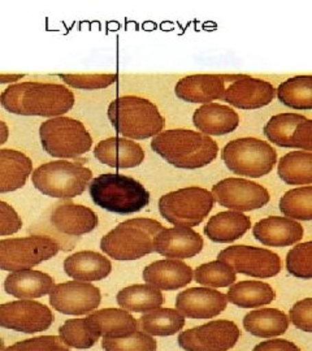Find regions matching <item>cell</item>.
Here are the masks:
<instances>
[{"label": "cell", "instance_id": "obj_1", "mask_svg": "<svg viewBox=\"0 0 312 351\" xmlns=\"http://www.w3.org/2000/svg\"><path fill=\"white\" fill-rule=\"evenodd\" d=\"M0 104L21 116L60 117L75 106V94L59 84L21 82L10 85L0 95Z\"/></svg>", "mask_w": 312, "mask_h": 351}, {"label": "cell", "instance_id": "obj_2", "mask_svg": "<svg viewBox=\"0 0 312 351\" xmlns=\"http://www.w3.org/2000/svg\"><path fill=\"white\" fill-rule=\"evenodd\" d=\"M151 149L165 162L181 169H200L213 163L219 146L211 137L189 129H171L151 141Z\"/></svg>", "mask_w": 312, "mask_h": 351}, {"label": "cell", "instance_id": "obj_3", "mask_svg": "<svg viewBox=\"0 0 312 351\" xmlns=\"http://www.w3.org/2000/svg\"><path fill=\"white\" fill-rule=\"evenodd\" d=\"M93 202L100 208L117 215L139 213L150 203V193L133 177L103 173L88 184Z\"/></svg>", "mask_w": 312, "mask_h": 351}, {"label": "cell", "instance_id": "obj_4", "mask_svg": "<svg viewBox=\"0 0 312 351\" xmlns=\"http://www.w3.org/2000/svg\"><path fill=\"white\" fill-rule=\"evenodd\" d=\"M107 114L115 130L132 141L154 138L165 125V119L152 101L134 95L111 101Z\"/></svg>", "mask_w": 312, "mask_h": 351}, {"label": "cell", "instance_id": "obj_5", "mask_svg": "<svg viewBox=\"0 0 312 351\" xmlns=\"http://www.w3.org/2000/svg\"><path fill=\"white\" fill-rule=\"evenodd\" d=\"M164 230L154 219H129L100 241V249L115 261H137L155 252L154 239Z\"/></svg>", "mask_w": 312, "mask_h": 351}, {"label": "cell", "instance_id": "obj_6", "mask_svg": "<svg viewBox=\"0 0 312 351\" xmlns=\"http://www.w3.org/2000/svg\"><path fill=\"white\" fill-rule=\"evenodd\" d=\"M93 180V172L81 163L56 160L42 164L32 173L34 188L43 195L72 199L81 195Z\"/></svg>", "mask_w": 312, "mask_h": 351}, {"label": "cell", "instance_id": "obj_7", "mask_svg": "<svg viewBox=\"0 0 312 351\" xmlns=\"http://www.w3.org/2000/svg\"><path fill=\"white\" fill-rule=\"evenodd\" d=\"M39 138L43 150L58 159H75L86 154L93 138L84 123L67 117H53L39 126Z\"/></svg>", "mask_w": 312, "mask_h": 351}, {"label": "cell", "instance_id": "obj_8", "mask_svg": "<svg viewBox=\"0 0 312 351\" xmlns=\"http://www.w3.org/2000/svg\"><path fill=\"white\" fill-rule=\"evenodd\" d=\"M221 158L226 168L235 175L261 178L272 172L277 152L265 141L245 137L226 143L221 150Z\"/></svg>", "mask_w": 312, "mask_h": 351}, {"label": "cell", "instance_id": "obj_9", "mask_svg": "<svg viewBox=\"0 0 312 351\" xmlns=\"http://www.w3.org/2000/svg\"><path fill=\"white\" fill-rule=\"evenodd\" d=\"M215 199L207 189L190 186L178 189L159 199V213L163 219L176 226L193 228L213 211Z\"/></svg>", "mask_w": 312, "mask_h": 351}, {"label": "cell", "instance_id": "obj_10", "mask_svg": "<svg viewBox=\"0 0 312 351\" xmlns=\"http://www.w3.org/2000/svg\"><path fill=\"white\" fill-rule=\"evenodd\" d=\"M60 250L55 239L46 236L0 241V269L19 272L50 261Z\"/></svg>", "mask_w": 312, "mask_h": 351}, {"label": "cell", "instance_id": "obj_11", "mask_svg": "<svg viewBox=\"0 0 312 351\" xmlns=\"http://www.w3.org/2000/svg\"><path fill=\"white\" fill-rule=\"evenodd\" d=\"M211 193L219 206L242 213L263 208L271 198L268 190L261 184L239 177L219 181L213 185Z\"/></svg>", "mask_w": 312, "mask_h": 351}, {"label": "cell", "instance_id": "obj_12", "mask_svg": "<svg viewBox=\"0 0 312 351\" xmlns=\"http://www.w3.org/2000/svg\"><path fill=\"white\" fill-rule=\"evenodd\" d=\"M219 261L229 264L236 274L255 278H269L281 272V258L274 251L236 245L219 252Z\"/></svg>", "mask_w": 312, "mask_h": 351}, {"label": "cell", "instance_id": "obj_13", "mask_svg": "<svg viewBox=\"0 0 312 351\" xmlns=\"http://www.w3.org/2000/svg\"><path fill=\"white\" fill-rule=\"evenodd\" d=\"M241 330L230 320H213L180 333L178 345L185 351H228L236 346Z\"/></svg>", "mask_w": 312, "mask_h": 351}, {"label": "cell", "instance_id": "obj_14", "mask_svg": "<svg viewBox=\"0 0 312 351\" xmlns=\"http://www.w3.org/2000/svg\"><path fill=\"white\" fill-rule=\"evenodd\" d=\"M55 320L50 308L43 303L30 300L0 304V326L23 333L47 330Z\"/></svg>", "mask_w": 312, "mask_h": 351}, {"label": "cell", "instance_id": "obj_15", "mask_svg": "<svg viewBox=\"0 0 312 351\" xmlns=\"http://www.w3.org/2000/svg\"><path fill=\"white\" fill-rule=\"evenodd\" d=\"M99 289L88 282L68 281L56 285L50 293L51 306L65 315H85L100 304Z\"/></svg>", "mask_w": 312, "mask_h": 351}, {"label": "cell", "instance_id": "obj_16", "mask_svg": "<svg viewBox=\"0 0 312 351\" xmlns=\"http://www.w3.org/2000/svg\"><path fill=\"white\" fill-rule=\"evenodd\" d=\"M275 95L271 82L245 75L225 88L221 101L239 110H258L268 106Z\"/></svg>", "mask_w": 312, "mask_h": 351}, {"label": "cell", "instance_id": "obj_17", "mask_svg": "<svg viewBox=\"0 0 312 351\" xmlns=\"http://www.w3.org/2000/svg\"><path fill=\"white\" fill-rule=\"evenodd\" d=\"M228 306L226 295L210 288H191L176 298V310L189 319H213Z\"/></svg>", "mask_w": 312, "mask_h": 351}, {"label": "cell", "instance_id": "obj_18", "mask_svg": "<svg viewBox=\"0 0 312 351\" xmlns=\"http://www.w3.org/2000/svg\"><path fill=\"white\" fill-rule=\"evenodd\" d=\"M203 245L200 233L185 226L164 229L154 239V247L158 254L177 261L194 258L203 250Z\"/></svg>", "mask_w": 312, "mask_h": 351}, {"label": "cell", "instance_id": "obj_19", "mask_svg": "<svg viewBox=\"0 0 312 351\" xmlns=\"http://www.w3.org/2000/svg\"><path fill=\"white\" fill-rule=\"evenodd\" d=\"M256 241L269 247H287L303 239L304 229L298 221L285 216H269L252 226Z\"/></svg>", "mask_w": 312, "mask_h": 351}, {"label": "cell", "instance_id": "obj_20", "mask_svg": "<svg viewBox=\"0 0 312 351\" xmlns=\"http://www.w3.org/2000/svg\"><path fill=\"white\" fill-rule=\"evenodd\" d=\"M51 224L60 233L80 237L98 226V216L91 208L75 203H59L51 213Z\"/></svg>", "mask_w": 312, "mask_h": 351}, {"label": "cell", "instance_id": "obj_21", "mask_svg": "<svg viewBox=\"0 0 312 351\" xmlns=\"http://www.w3.org/2000/svg\"><path fill=\"white\" fill-rule=\"evenodd\" d=\"M225 84L224 75H187L176 84L175 93L181 101L208 104L223 98Z\"/></svg>", "mask_w": 312, "mask_h": 351}, {"label": "cell", "instance_id": "obj_22", "mask_svg": "<svg viewBox=\"0 0 312 351\" xmlns=\"http://www.w3.org/2000/svg\"><path fill=\"white\" fill-rule=\"evenodd\" d=\"M94 156L111 168L126 169L141 165L145 160V151L132 139L111 137L95 146Z\"/></svg>", "mask_w": 312, "mask_h": 351}, {"label": "cell", "instance_id": "obj_23", "mask_svg": "<svg viewBox=\"0 0 312 351\" xmlns=\"http://www.w3.org/2000/svg\"><path fill=\"white\" fill-rule=\"evenodd\" d=\"M194 278V272L182 261H156L143 269V280L159 290H177L185 288Z\"/></svg>", "mask_w": 312, "mask_h": 351}, {"label": "cell", "instance_id": "obj_24", "mask_svg": "<svg viewBox=\"0 0 312 351\" xmlns=\"http://www.w3.org/2000/svg\"><path fill=\"white\" fill-rule=\"evenodd\" d=\"M194 126L206 136H225L239 125L238 113L229 106L219 103L203 104L193 114Z\"/></svg>", "mask_w": 312, "mask_h": 351}, {"label": "cell", "instance_id": "obj_25", "mask_svg": "<svg viewBox=\"0 0 312 351\" xmlns=\"http://www.w3.org/2000/svg\"><path fill=\"white\" fill-rule=\"evenodd\" d=\"M55 280L40 271L25 269L10 274L4 281V290L19 300H34L50 294Z\"/></svg>", "mask_w": 312, "mask_h": 351}, {"label": "cell", "instance_id": "obj_26", "mask_svg": "<svg viewBox=\"0 0 312 351\" xmlns=\"http://www.w3.org/2000/svg\"><path fill=\"white\" fill-rule=\"evenodd\" d=\"M65 274L75 281H100L112 271L110 259L95 251H81L68 256L64 262Z\"/></svg>", "mask_w": 312, "mask_h": 351}, {"label": "cell", "instance_id": "obj_27", "mask_svg": "<svg viewBox=\"0 0 312 351\" xmlns=\"http://www.w3.org/2000/svg\"><path fill=\"white\" fill-rule=\"evenodd\" d=\"M32 171L33 162L24 152L0 149V193L24 188Z\"/></svg>", "mask_w": 312, "mask_h": 351}, {"label": "cell", "instance_id": "obj_28", "mask_svg": "<svg viewBox=\"0 0 312 351\" xmlns=\"http://www.w3.org/2000/svg\"><path fill=\"white\" fill-rule=\"evenodd\" d=\"M251 226L245 213L224 211L213 216L204 226V234L216 243H230L243 237Z\"/></svg>", "mask_w": 312, "mask_h": 351}, {"label": "cell", "instance_id": "obj_29", "mask_svg": "<svg viewBox=\"0 0 312 351\" xmlns=\"http://www.w3.org/2000/svg\"><path fill=\"white\" fill-rule=\"evenodd\" d=\"M289 317L281 310H254L243 317V326L250 335L259 339H272L284 335L289 328Z\"/></svg>", "mask_w": 312, "mask_h": 351}, {"label": "cell", "instance_id": "obj_30", "mask_svg": "<svg viewBox=\"0 0 312 351\" xmlns=\"http://www.w3.org/2000/svg\"><path fill=\"white\" fill-rule=\"evenodd\" d=\"M275 290L269 284L255 280L233 284L226 293L228 302L241 308H256L267 306L275 301Z\"/></svg>", "mask_w": 312, "mask_h": 351}, {"label": "cell", "instance_id": "obj_31", "mask_svg": "<svg viewBox=\"0 0 312 351\" xmlns=\"http://www.w3.org/2000/svg\"><path fill=\"white\" fill-rule=\"evenodd\" d=\"M103 337L124 339L137 332V320L125 310L106 308L88 315Z\"/></svg>", "mask_w": 312, "mask_h": 351}, {"label": "cell", "instance_id": "obj_32", "mask_svg": "<svg viewBox=\"0 0 312 351\" xmlns=\"http://www.w3.org/2000/svg\"><path fill=\"white\" fill-rule=\"evenodd\" d=\"M164 302L162 291L149 284H138L123 289L117 293L119 306L130 313H150L160 308Z\"/></svg>", "mask_w": 312, "mask_h": 351}, {"label": "cell", "instance_id": "obj_33", "mask_svg": "<svg viewBox=\"0 0 312 351\" xmlns=\"http://www.w3.org/2000/svg\"><path fill=\"white\" fill-rule=\"evenodd\" d=\"M277 175L287 185L312 184V152L291 151L284 155L278 165Z\"/></svg>", "mask_w": 312, "mask_h": 351}, {"label": "cell", "instance_id": "obj_34", "mask_svg": "<svg viewBox=\"0 0 312 351\" xmlns=\"http://www.w3.org/2000/svg\"><path fill=\"white\" fill-rule=\"evenodd\" d=\"M185 326V316L172 308H156L142 315L139 326L149 336H173Z\"/></svg>", "mask_w": 312, "mask_h": 351}, {"label": "cell", "instance_id": "obj_35", "mask_svg": "<svg viewBox=\"0 0 312 351\" xmlns=\"http://www.w3.org/2000/svg\"><path fill=\"white\" fill-rule=\"evenodd\" d=\"M277 98L293 110H312V75L287 78L277 90Z\"/></svg>", "mask_w": 312, "mask_h": 351}, {"label": "cell", "instance_id": "obj_36", "mask_svg": "<svg viewBox=\"0 0 312 351\" xmlns=\"http://www.w3.org/2000/svg\"><path fill=\"white\" fill-rule=\"evenodd\" d=\"M59 335L67 346L75 349H90L101 336L98 328L88 317L67 320L60 326Z\"/></svg>", "mask_w": 312, "mask_h": 351}, {"label": "cell", "instance_id": "obj_37", "mask_svg": "<svg viewBox=\"0 0 312 351\" xmlns=\"http://www.w3.org/2000/svg\"><path fill=\"white\" fill-rule=\"evenodd\" d=\"M304 120L307 119L300 113H278L267 121L263 132L271 143L278 147L291 149V136L296 128Z\"/></svg>", "mask_w": 312, "mask_h": 351}, {"label": "cell", "instance_id": "obj_38", "mask_svg": "<svg viewBox=\"0 0 312 351\" xmlns=\"http://www.w3.org/2000/svg\"><path fill=\"white\" fill-rule=\"evenodd\" d=\"M278 207L285 217L296 221H310L312 220V186L289 190L281 197Z\"/></svg>", "mask_w": 312, "mask_h": 351}, {"label": "cell", "instance_id": "obj_39", "mask_svg": "<svg viewBox=\"0 0 312 351\" xmlns=\"http://www.w3.org/2000/svg\"><path fill=\"white\" fill-rule=\"evenodd\" d=\"M237 274L221 261H213L200 265L194 272V280L207 288H228L236 282Z\"/></svg>", "mask_w": 312, "mask_h": 351}, {"label": "cell", "instance_id": "obj_40", "mask_svg": "<svg viewBox=\"0 0 312 351\" xmlns=\"http://www.w3.org/2000/svg\"><path fill=\"white\" fill-rule=\"evenodd\" d=\"M287 269L291 276L311 280L312 241L298 243L287 252Z\"/></svg>", "mask_w": 312, "mask_h": 351}, {"label": "cell", "instance_id": "obj_41", "mask_svg": "<svg viewBox=\"0 0 312 351\" xmlns=\"http://www.w3.org/2000/svg\"><path fill=\"white\" fill-rule=\"evenodd\" d=\"M101 348L104 351H156L158 343L149 335L137 330L124 339L103 337Z\"/></svg>", "mask_w": 312, "mask_h": 351}, {"label": "cell", "instance_id": "obj_42", "mask_svg": "<svg viewBox=\"0 0 312 351\" xmlns=\"http://www.w3.org/2000/svg\"><path fill=\"white\" fill-rule=\"evenodd\" d=\"M62 81L75 88L97 90L106 88L117 82V75H59Z\"/></svg>", "mask_w": 312, "mask_h": 351}, {"label": "cell", "instance_id": "obj_43", "mask_svg": "<svg viewBox=\"0 0 312 351\" xmlns=\"http://www.w3.org/2000/svg\"><path fill=\"white\" fill-rule=\"evenodd\" d=\"M4 351H69V348L58 336H40L17 342Z\"/></svg>", "mask_w": 312, "mask_h": 351}, {"label": "cell", "instance_id": "obj_44", "mask_svg": "<svg viewBox=\"0 0 312 351\" xmlns=\"http://www.w3.org/2000/svg\"><path fill=\"white\" fill-rule=\"evenodd\" d=\"M289 320L300 330L312 333V298L297 302L289 311Z\"/></svg>", "mask_w": 312, "mask_h": 351}, {"label": "cell", "instance_id": "obj_45", "mask_svg": "<svg viewBox=\"0 0 312 351\" xmlns=\"http://www.w3.org/2000/svg\"><path fill=\"white\" fill-rule=\"evenodd\" d=\"M23 220L11 204L0 201V236H11L21 230Z\"/></svg>", "mask_w": 312, "mask_h": 351}, {"label": "cell", "instance_id": "obj_46", "mask_svg": "<svg viewBox=\"0 0 312 351\" xmlns=\"http://www.w3.org/2000/svg\"><path fill=\"white\" fill-rule=\"evenodd\" d=\"M291 146L312 152V120H304L296 128L291 136Z\"/></svg>", "mask_w": 312, "mask_h": 351}, {"label": "cell", "instance_id": "obj_47", "mask_svg": "<svg viewBox=\"0 0 312 351\" xmlns=\"http://www.w3.org/2000/svg\"><path fill=\"white\" fill-rule=\"evenodd\" d=\"M252 351H300V349L291 341L277 339L261 342Z\"/></svg>", "mask_w": 312, "mask_h": 351}, {"label": "cell", "instance_id": "obj_48", "mask_svg": "<svg viewBox=\"0 0 312 351\" xmlns=\"http://www.w3.org/2000/svg\"><path fill=\"white\" fill-rule=\"evenodd\" d=\"M8 137H10V129L4 121L0 120V146L7 142Z\"/></svg>", "mask_w": 312, "mask_h": 351}, {"label": "cell", "instance_id": "obj_49", "mask_svg": "<svg viewBox=\"0 0 312 351\" xmlns=\"http://www.w3.org/2000/svg\"><path fill=\"white\" fill-rule=\"evenodd\" d=\"M24 78V75H0V84H11Z\"/></svg>", "mask_w": 312, "mask_h": 351}, {"label": "cell", "instance_id": "obj_50", "mask_svg": "<svg viewBox=\"0 0 312 351\" xmlns=\"http://www.w3.org/2000/svg\"><path fill=\"white\" fill-rule=\"evenodd\" d=\"M5 349H4V341L3 339H0V351H4Z\"/></svg>", "mask_w": 312, "mask_h": 351}]
</instances>
